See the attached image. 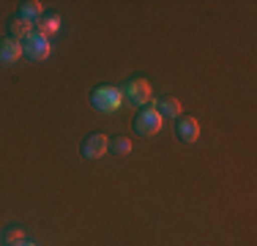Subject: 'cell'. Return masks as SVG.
Segmentation results:
<instances>
[{
	"label": "cell",
	"instance_id": "7c38bea8",
	"mask_svg": "<svg viewBox=\"0 0 257 246\" xmlns=\"http://www.w3.org/2000/svg\"><path fill=\"white\" fill-rule=\"evenodd\" d=\"M159 115H170V118H175V115H181V101L178 98H162V101H159Z\"/></svg>",
	"mask_w": 257,
	"mask_h": 246
},
{
	"label": "cell",
	"instance_id": "ba28073f",
	"mask_svg": "<svg viewBox=\"0 0 257 246\" xmlns=\"http://www.w3.org/2000/svg\"><path fill=\"white\" fill-rule=\"evenodd\" d=\"M33 30H36V33H41L44 39H50L52 33H58V30H60V14H55V11H44L41 20L33 25Z\"/></svg>",
	"mask_w": 257,
	"mask_h": 246
},
{
	"label": "cell",
	"instance_id": "7a4b0ae2",
	"mask_svg": "<svg viewBox=\"0 0 257 246\" xmlns=\"http://www.w3.org/2000/svg\"><path fill=\"white\" fill-rule=\"evenodd\" d=\"M90 104H93V109H99V112H115V109L123 104V93H120V88H115V85H99V88L90 90Z\"/></svg>",
	"mask_w": 257,
	"mask_h": 246
},
{
	"label": "cell",
	"instance_id": "4fadbf2b",
	"mask_svg": "<svg viewBox=\"0 0 257 246\" xmlns=\"http://www.w3.org/2000/svg\"><path fill=\"white\" fill-rule=\"evenodd\" d=\"M20 241H25L22 227H6V230H3V243L6 246H14V243H20Z\"/></svg>",
	"mask_w": 257,
	"mask_h": 246
},
{
	"label": "cell",
	"instance_id": "6da1fadb",
	"mask_svg": "<svg viewBox=\"0 0 257 246\" xmlns=\"http://www.w3.org/2000/svg\"><path fill=\"white\" fill-rule=\"evenodd\" d=\"M134 134L137 137H154L159 134V129H162V115H159L156 104H145V107H140V112L134 115Z\"/></svg>",
	"mask_w": 257,
	"mask_h": 246
},
{
	"label": "cell",
	"instance_id": "8992f818",
	"mask_svg": "<svg viewBox=\"0 0 257 246\" xmlns=\"http://www.w3.org/2000/svg\"><path fill=\"white\" fill-rule=\"evenodd\" d=\"M20 58H22V41L11 39V36L0 39V66H14Z\"/></svg>",
	"mask_w": 257,
	"mask_h": 246
},
{
	"label": "cell",
	"instance_id": "9c48e42d",
	"mask_svg": "<svg viewBox=\"0 0 257 246\" xmlns=\"http://www.w3.org/2000/svg\"><path fill=\"white\" fill-rule=\"evenodd\" d=\"M17 14H20L28 25H36V22L41 20V14H44V6H41L39 0H25V3H20Z\"/></svg>",
	"mask_w": 257,
	"mask_h": 246
},
{
	"label": "cell",
	"instance_id": "30bf717a",
	"mask_svg": "<svg viewBox=\"0 0 257 246\" xmlns=\"http://www.w3.org/2000/svg\"><path fill=\"white\" fill-rule=\"evenodd\" d=\"M6 28H9V36H11V39L22 41V39H25V36L30 33V30H33V25H28L20 14H11L9 22H6Z\"/></svg>",
	"mask_w": 257,
	"mask_h": 246
},
{
	"label": "cell",
	"instance_id": "3957f363",
	"mask_svg": "<svg viewBox=\"0 0 257 246\" xmlns=\"http://www.w3.org/2000/svg\"><path fill=\"white\" fill-rule=\"evenodd\" d=\"M52 52L50 47V39H44L41 33H36V30H30V33L22 39V55H25L28 60H33V63H41V60H47Z\"/></svg>",
	"mask_w": 257,
	"mask_h": 246
},
{
	"label": "cell",
	"instance_id": "52a82bcc",
	"mask_svg": "<svg viewBox=\"0 0 257 246\" xmlns=\"http://www.w3.org/2000/svg\"><path fill=\"white\" fill-rule=\"evenodd\" d=\"M175 132H178L181 143H197L200 140V123L194 118H189V115H181V118L175 120Z\"/></svg>",
	"mask_w": 257,
	"mask_h": 246
},
{
	"label": "cell",
	"instance_id": "5bb4252c",
	"mask_svg": "<svg viewBox=\"0 0 257 246\" xmlns=\"http://www.w3.org/2000/svg\"><path fill=\"white\" fill-rule=\"evenodd\" d=\"M14 246H36V243H30L28 238H25V241H20V243H14Z\"/></svg>",
	"mask_w": 257,
	"mask_h": 246
},
{
	"label": "cell",
	"instance_id": "8fae6325",
	"mask_svg": "<svg viewBox=\"0 0 257 246\" xmlns=\"http://www.w3.org/2000/svg\"><path fill=\"white\" fill-rule=\"evenodd\" d=\"M107 151L115 153V156H126V153H132V140H128V137H120V134H118V137L109 140Z\"/></svg>",
	"mask_w": 257,
	"mask_h": 246
},
{
	"label": "cell",
	"instance_id": "277c9868",
	"mask_svg": "<svg viewBox=\"0 0 257 246\" xmlns=\"http://www.w3.org/2000/svg\"><path fill=\"white\" fill-rule=\"evenodd\" d=\"M120 93H123V98L128 104H134V107H145V104H151V98H154V90H151L148 79H143V77L128 79L123 88H120Z\"/></svg>",
	"mask_w": 257,
	"mask_h": 246
},
{
	"label": "cell",
	"instance_id": "5b68a950",
	"mask_svg": "<svg viewBox=\"0 0 257 246\" xmlns=\"http://www.w3.org/2000/svg\"><path fill=\"white\" fill-rule=\"evenodd\" d=\"M107 145H109V137L101 132H90L88 137L79 143V153H82V159H101L104 153H107Z\"/></svg>",
	"mask_w": 257,
	"mask_h": 246
}]
</instances>
